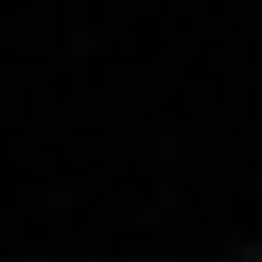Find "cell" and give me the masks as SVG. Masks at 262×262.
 <instances>
[{
    "mask_svg": "<svg viewBox=\"0 0 262 262\" xmlns=\"http://www.w3.org/2000/svg\"><path fill=\"white\" fill-rule=\"evenodd\" d=\"M227 262H262V245H227Z\"/></svg>",
    "mask_w": 262,
    "mask_h": 262,
    "instance_id": "1",
    "label": "cell"
}]
</instances>
